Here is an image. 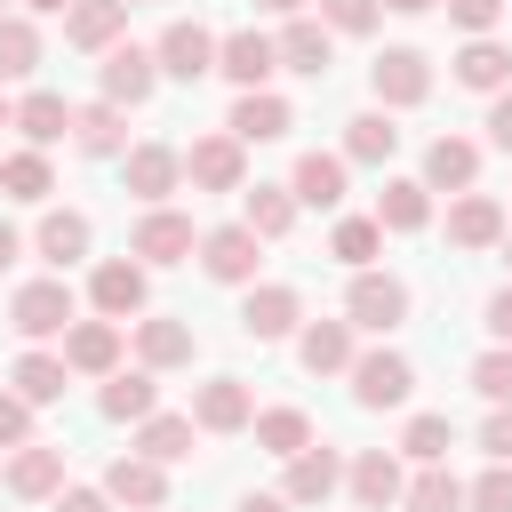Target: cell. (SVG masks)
<instances>
[{"instance_id":"cell-17","label":"cell","mask_w":512,"mask_h":512,"mask_svg":"<svg viewBox=\"0 0 512 512\" xmlns=\"http://www.w3.org/2000/svg\"><path fill=\"white\" fill-rule=\"evenodd\" d=\"M64 368L72 376H112L120 368V320H72L64 328Z\"/></svg>"},{"instance_id":"cell-59","label":"cell","mask_w":512,"mask_h":512,"mask_svg":"<svg viewBox=\"0 0 512 512\" xmlns=\"http://www.w3.org/2000/svg\"><path fill=\"white\" fill-rule=\"evenodd\" d=\"M504 264H512V232H504Z\"/></svg>"},{"instance_id":"cell-36","label":"cell","mask_w":512,"mask_h":512,"mask_svg":"<svg viewBox=\"0 0 512 512\" xmlns=\"http://www.w3.org/2000/svg\"><path fill=\"white\" fill-rule=\"evenodd\" d=\"M248 432H256L264 456H304V448H312V416H304V408H256Z\"/></svg>"},{"instance_id":"cell-9","label":"cell","mask_w":512,"mask_h":512,"mask_svg":"<svg viewBox=\"0 0 512 512\" xmlns=\"http://www.w3.org/2000/svg\"><path fill=\"white\" fill-rule=\"evenodd\" d=\"M216 72H224V80L248 96V88H264V80L280 72V40H272V32H256V24H248V32H224V48H216Z\"/></svg>"},{"instance_id":"cell-38","label":"cell","mask_w":512,"mask_h":512,"mask_svg":"<svg viewBox=\"0 0 512 512\" xmlns=\"http://www.w3.org/2000/svg\"><path fill=\"white\" fill-rule=\"evenodd\" d=\"M192 416H144L136 424V456H152V464H184L192 456Z\"/></svg>"},{"instance_id":"cell-5","label":"cell","mask_w":512,"mask_h":512,"mask_svg":"<svg viewBox=\"0 0 512 512\" xmlns=\"http://www.w3.org/2000/svg\"><path fill=\"white\" fill-rule=\"evenodd\" d=\"M344 320L368 328V336L400 328V320H408V280H392V272H352V288H344Z\"/></svg>"},{"instance_id":"cell-48","label":"cell","mask_w":512,"mask_h":512,"mask_svg":"<svg viewBox=\"0 0 512 512\" xmlns=\"http://www.w3.org/2000/svg\"><path fill=\"white\" fill-rule=\"evenodd\" d=\"M448 16H456L472 40H488V32H496V16H504V0H448Z\"/></svg>"},{"instance_id":"cell-33","label":"cell","mask_w":512,"mask_h":512,"mask_svg":"<svg viewBox=\"0 0 512 512\" xmlns=\"http://www.w3.org/2000/svg\"><path fill=\"white\" fill-rule=\"evenodd\" d=\"M88 240H96V232H88V216H80V208H48V216H40V232H32V248H40L56 272H64V264H80V256H88Z\"/></svg>"},{"instance_id":"cell-23","label":"cell","mask_w":512,"mask_h":512,"mask_svg":"<svg viewBox=\"0 0 512 512\" xmlns=\"http://www.w3.org/2000/svg\"><path fill=\"white\" fill-rule=\"evenodd\" d=\"M336 488H344V456H336V448H304V456H288V480H280L288 504H328Z\"/></svg>"},{"instance_id":"cell-37","label":"cell","mask_w":512,"mask_h":512,"mask_svg":"<svg viewBox=\"0 0 512 512\" xmlns=\"http://www.w3.org/2000/svg\"><path fill=\"white\" fill-rule=\"evenodd\" d=\"M376 248H384V224H376V216H336V232H328V256H336V264L376 272Z\"/></svg>"},{"instance_id":"cell-10","label":"cell","mask_w":512,"mask_h":512,"mask_svg":"<svg viewBox=\"0 0 512 512\" xmlns=\"http://www.w3.org/2000/svg\"><path fill=\"white\" fill-rule=\"evenodd\" d=\"M344 376H352V400H360V408H400V400L416 392V368H408L400 352H360Z\"/></svg>"},{"instance_id":"cell-2","label":"cell","mask_w":512,"mask_h":512,"mask_svg":"<svg viewBox=\"0 0 512 512\" xmlns=\"http://www.w3.org/2000/svg\"><path fill=\"white\" fill-rule=\"evenodd\" d=\"M368 88H376L384 112H408V104L432 96V56H424V48H384V56L368 64Z\"/></svg>"},{"instance_id":"cell-27","label":"cell","mask_w":512,"mask_h":512,"mask_svg":"<svg viewBox=\"0 0 512 512\" xmlns=\"http://www.w3.org/2000/svg\"><path fill=\"white\" fill-rule=\"evenodd\" d=\"M72 144L88 152V160H112V152H128V120H120V104H72Z\"/></svg>"},{"instance_id":"cell-53","label":"cell","mask_w":512,"mask_h":512,"mask_svg":"<svg viewBox=\"0 0 512 512\" xmlns=\"http://www.w3.org/2000/svg\"><path fill=\"white\" fill-rule=\"evenodd\" d=\"M16 256H24V232H16V224H0V272H8Z\"/></svg>"},{"instance_id":"cell-3","label":"cell","mask_w":512,"mask_h":512,"mask_svg":"<svg viewBox=\"0 0 512 512\" xmlns=\"http://www.w3.org/2000/svg\"><path fill=\"white\" fill-rule=\"evenodd\" d=\"M200 248V232H192V216L184 208H144L136 216V232H128V256L152 272V264H184Z\"/></svg>"},{"instance_id":"cell-16","label":"cell","mask_w":512,"mask_h":512,"mask_svg":"<svg viewBox=\"0 0 512 512\" xmlns=\"http://www.w3.org/2000/svg\"><path fill=\"white\" fill-rule=\"evenodd\" d=\"M176 176H184V152H176V144H128V192H136L144 208H168Z\"/></svg>"},{"instance_id":"cell-52","label":"cell","mask_w":512,"mask_h":512,"mask_svg":"<svg viewBox=\"0 0 512 512\" xmlns=\"http://www.w3.org/2000/svg\"><path fill=\"white\" fill-rule=\"evenodd\" d=\"M488 336H496V344H512V288H496V296H488Z\"/></svg>"},{"instance_id":"cell-43","label":"cell","mask_w":512,"mask_h":512,"mask_svg":"<svg viewBox=\"0 0 512 512\" xmlns=\"http://www.w3.org/2000/svg\"><path fill=\"white\" fill-rule=\"evenodd\" d=\"M40 72V32L24 16H0V80H32Z\"/></svg>"},{"instance_id":"cell-35","label":"cell","mask_w":512,"mask_h":512,"mask_svg":"<svg viewBox=\"0 0 512 512\" xmlns=\"http://www.w3.org/2000/svg\"><path fill=\"white\" fill-rule=\"evenodd\" d=\"M240 224H248L256 240H280V232L296 224V192H288V184H256V192H240Z\"/></svg>"},{"instance_id":"cell-28","label":"cell","mask_w":512,"mask_h":512,"mask_svg":"<svg viewBox=\"0 0 512 512\" xmlns=\"http://www.w3.org/2000/svg\"><path fill=\"white\" fill-rule=\"evenodd\" d=\"M448 240H456V248H496V240H504V208H496L488 192H456V200H448Z\"/></svg>"},{"instance_id":"cell-20","label":"cell","mask_w":512,"mask_h":512,"mask_svg":"<svg viewBox=\"0 0 512 512\" xmlns=\"http://www.w3.org/2000/svg\"><path fill=\"white\" fill-rule=\"evenodd\" d=\"M144 264L136 256H112V264H96V280H88V296H96V312L104 320H128V312H144Z\"/></svg>"},{"instance_id":"cell-19","label":"cell","mask_w":512,"mask_h":512,"mask_svg":"<svg viewBox=\"0 0 512 512\" xmlns=\"http://www.w3.org/2000/svg\"><path fill=\"white\" fill-rule=\"evenodd\" d=\"M472 176H480L472 136H432L424 144V192H472Z\"/></svg>"},{"instance_id":"cell-34","label":"cell","mask_w":512,"mask_h":512,"mask_svg":"<svg viewBox=\"0 0 512 512\" xmlns=\"http://www.w3.org/2000/svg\"><path fill=\"white\" fill-rule=\"evenodd\" d=\"M136 360H144V368H184V360H192V328H184L176 312L136 320Z\"/></svg>"},{"instance_id":"cell-61","label":"cell","mask_w":512,"mask_h":512,"mask_svg":"<svg viewBox=\"0 0 512 512\" xmlns=\"http://www.w3.org/2000/svg\"><path fill=\"white\" fill-rule=\"evenodd\" d=\"M0 8H8V0H0Z\"/></svg>"},{"instance_id":"cell-54","label":"cell","mask_w":512,"mask_h":512,"mask_svg":"<svg viewBox=\"0 0 512 512\" xmlns=\"http://www.w3.org/2000/svg\"><path fill=\"white\" fill-rule=\"evenodd\" d=\"M240 512H288V496H248Z\"/></svg>"},{"instance_id":"cell-46","label":"cell","mask_w":512,"mask_h":512,"mask_svg":"<svg viewBox=\"0 0 512 512\" xmlns=\"http://www.w3.org/2000/svg\"><path fill=\"white\" fill-rule=\"evenodd\" d=\"M464 496H472V512H512V464H488Z\"/></svg>"},{"instance_id":"cell-1","label":"cell","mask_w":512,"mask_h":512,"mask_svg":"<svg viewBox=\"0 0 512 512\" xmlns=\"http://www.w3.org/2000/svg\"><path fill=\"white\" fill-rule=\"evenodd\" d=\"M8 328H16L24 344H40V336H64V328H72V288H64V272H48V280H24V288L8 296Z\"/></svg>"},{"instance_id":"cell-11","label":"cell","mask_w":512,"mask_h":512,"mask_svg":"<svg viewBox=\"0 0 512 512\" xmlns=\"http://www.w3.org/2000/svg\"><path fill=\"white\" fill-rule=\"evenodd\" d=\"M296 320H304V296H296V288H280V280L248 288V304H240V336H256V344L296 336Z\"/></svg>"},{"instance_id":"cell-58","label":"cell","mask_w":512,"mask_h":512,"mask_svg":"<svg viewBox=\"0 0 512 512\" xmlns=\"http://www.w3.org/2000/svg\"><path fill=\"white\" fill-rule=\"evenodd\" d=\"M0 128H16V104H8V96H0Z\"/></svg>"},{"instance_id":"cell-30","label":"cell","mask_w":512,"mask_h":512,"mask_svg":"<svg viewBox=\"0 0 512 512\" xmlns=\"http://www.w3.org/2000/svg\"><path fill=\"white\" fill-rule=\"evenodd\" d=\"M456 80L480 88V96H504V88H512V48H504V40H464V48H456Z\"/></svg>"},{"instance_id":"cell-31","label":"cell","mask_w":512,"mask_h":512,"mask_svg":"<svg viewBox=\"0 0 512 512\" xmlns=\"http://www.w3.org/2000/svg\"><path fill=\"white\" fill-rule=\"evenodd\" d=\"M392 152H400V128H392V112H384V104L344 120V160H360V168H384Z\"/></svg>"},{"instance_id":"cell-21","label":"cell","mask_w":512,"mask_h":512,"mask_svg":"<svg viewBox=\"0 0 512 512\" xmlns=\"http://www.w3.org/2000/svg\"><path fill=\"white\" fill-rule=\"evenodd\" d=\"M296 360L312 368V376H344L360 352H352V320H304L296 328Z\"/></svg>"},{"instance_id":"cell-8","label":"cell","mask_w":512,"mask_h":512,"mask_svg":"<svg viewBox=\"0 0 512 512\" xmlns=\"http://www.w3.org/2000/svg\"><path fill=\"white\" fill-rule=\"evenodd\" d=\"M216 48H224V40H216L208 24L176 16V24L160 32V48H152V56H160V72H168V80H208V72H216Z\"/></svg>"},{"instance_id":"cell-12","label":"cell","mask_w":512,"mask_h":512,"mask_svg":"<svg viewBox=\"0 0 512 512\" xmlns=\"http://www.w3.org/2000/svg\"><path fill=\"white\" fill-rule=\"evenodd\" d=\"M192 424H200V432H248V424H256V392H248L240 376H208V384L192 392Z\"/></svg>"},{"instance_id":"cell-55","label":"cell","mask_w":512,"mask_h":512,"mask_svg":"<svg viewBox=\"0 0 512 512\" xmlns=\"http://www.w3.org/2000/svg\"><path fill=\"white\" fill-rule=\"evenodd\" d=\"M264 16H304V0H256Z\"/></svg>"},{"instance_id":"cell-39","label":"cell","mask_w":512,"mask_h":512,"mask_svg":"<svg viewBox=\"0 0 512 512\" xmlns=\"http://www.w3.org/2000/svg\"><path fill=\"white\" fill-rule=\"evenodd\" d=\"M8 384H16V392H24L32 408H40V400H64V384H72V368H64V352H24Z\"/></svg>"},{"instance_id":"cell-60","label":"cell","mask_w":512,"mask_h":512,"mask_svg":"<svg viewBox=\"0 0 512 512\" xmlns=\"http://www.w3.org/2000/svg\"><path fill=\"white\" fill-rule=\"evenodd\" d=\"M128 8H136V0H128Z\"/></svg>"},{"instance_id":"cell-4","label":"cell","mask_w":512,"mask_h":512,"mask_svg":"<svg viewBox=\"0 0 512 512\" xmlns=\"http://www.w3.org/2000/svg\"><path fill=\"white\" fill-rule=\"evenodd\" d=\"M256 264H264V240L248 224H216L200 232V272L224 280V288H256Z\"/></svg>"},{"instance_id":"cell-32","label":"cell","mask_w":512,"mask_h":512,"mask_svg":"<svg viewBox=\"0 0 512 512\" xmlns=\"http://www.w3.org/2000/svg\"><path fill=\"white\" fill-rule=\"evenodd\" d=\"M376 224H384V232H424V224H432V192H424V176H392V184L376 192Z\"/></svg>"},{"instance_id":"cell-45","label":"cell","mask_w":512,"mask_h":512,"mask_svg":"<svg viewBox=\"0 0 512 512\" xmlns=\"http://www.w3.org/2000/svg\"><path fill=\"white\" fill-rule=\"evenodd\" d=\"M376 16H384V0H320L328 32H376Z\"/></svg>"},{"instance_id":"cell-51","label":"cell","mask_w":512,"mask_h":512,"mask_svg":"<svg viewBox=\"0 0 512 512\" xmlns=\"http://www.w3.org/2000/svg\"><path fill=\"white\" fill-rule=\"evenodd\" d=\"M56 512H112V496H104V488H64Z\"/></svg>"},{"instance_id":"cell-14","label":"cell","mask_w":512,"mask_h":512,"mask_svg":"<svg viewBox=\"0 0 512 512\" xmlns=\"http://www.w3.org/2000/svg\"><path fill=\"white\" fill-rule=\"evenodd\" d=\"M328 64H336V32H328L320 16H288V32H280V72L328 80Z\"/></svg>"},{"instance_id":"cell-15","label":"cell","mask_w":512,"mask_h":512,"mask_svg":"<svg viewBox=\"0 0 512 512\" xmlns=\"http://www.w3.org/2000/svg\"><path fill=\"white\" fill-rule=\"evenodd\" d=\"M296 128V112H288V96H272V88H248L240 104H232V120H224V136H240V144H280Z\"/></svg>"},{"instance_id":"cell-44","label":"cell","mask_w":512,"mask_h":512,"mask_svg":"<svg viewBox=\"0 0 512 512\" xmlns=\"http://www.w3.org/2000/svg\"><path fill=\"white\" fill-rule=\"evenodd\" d=\"M472 392H480V400H496V408H512V344H496V352H480V360H472Z\"/></svg>"},{"instance_id":"cell-26","label":"cell","mask_w":512,"mask_h":512,"mask_svg":"<svg viewBox=\"0 0 512 512\" xmlns=\"http://www.w3.org/2000/svg\"><path fill=\"white\" fill-rule=\"evenodd\" d=\"M16 136H24L32 152H48V144H64V136H72V104H64L56 88H32V96L16 104Z\"/></svg>"},{"instance_id":"cell-6","label":"cell","mask_w":512,"mask_h":512,"mask_svg":"<svg viewBox=\"0 0 512 512\" xmlns=\"http://www.w3.org/2000/svg\"><path fill=\"white\" fill-rule=\"evenodd\" d=\"M96 80H104V104H144L152 88H160V56L152 48H136V40H120V48H104V64H96Z\"/></svg>"},{"instance_id":"cell-49","label":"cell","mask_w":512,"mask_h":512,"mask_svg":"<svg viewBox=\"0 0 512 512\" xmlns=\"http://www.w3.org/2000/svg\"><path fill=\"white\" fill-rule=\"evenodd\" d=\"M480 448H488L496 464H512V408H496V416L480 424Z\"/></svg>"},{"instance_id":"cell-18","label":"cell","mask_w":512,"mask_h":512,"mask_svg":"<svg viewBox=\"0 0 512 512\" xmlns=\"http://www.w3.org/2000/svg\"><path fill=\"white\" fill-rule=\"evenodd\" d=\"M104 496H112V504H136V512H160V504H168V472H160L152 456H112V464H104Z\"/></svg>"},{"instance_id":"cell-42","label":"cell","mask_w":512,"mask_h":512,"mask_svg":"<svg viewBox=\"0 0 512 512\" xmlns=\"http://www.w3.org/2000/svg\"><path fill=\"white\" fill-rule=\"evenodd\" d=\"M448 448H456V424H448L440 408L408 416V432H400V456H416V464H448Z\"/></svg>"},{"instance_id":"cell-13","label":"cell","mask_w":512,"mask_h":512,"mask_svg":"<svg viewBox=\"0 0 512 512\" xmlns=\"http://www.w3.org/2000/svg\"><path fill=\"white\" fill-rule=\"evenodd\" d=\"M344 488H352V504H360V512H384V504H400V496H408V480H400V456H392V448H360V456H352V472H344Z\"/></svg>"},{"instance_id":"cell-57","label":"cell","mask_w":512,"mask_h":512,"mask_svg":"<svg viewBox=\"0 0 512 512\" xmlns=\"http://www.w3.org/2000/svg\"><path fill=\"white\" fill-rule=\"evenodd\" d=\"M384 8H400V16H424V8H440V0H384Z\"/></svg>"},{"instance_id":"cell-22","label":"cell","mask_w":512,"mask_h":512,"mask_svg":"<svg viewBox=\"0 0 512 512\" xmlns=\"http://www.w3.org/2000/svg\"><path fill=\"white\" fill-rule=\"evenodd\" d=\"M8 496H24V504L64 496V448H48V440L16 448V456H8Z\"/></svg>"},{"instance_id":"cell-56","label":"cell","mask_w":512,"mask_h":512,"mask_svg":"<svg viewBox=\"0 0 512 512\" xmlns=\"http://www.w3.org/2000/svg\"><path fill=\"white\" fill-rule=\"evenodd\" d=\"M24 8H40V16H72V0H24Z\"/></svg>"},{"instance_id":"cell-29","label":"cell","mask_w":512,"mask_h":512,"mask_svg":"<svg viewBox=\"0 0 512 512\" xmlns=\"http://www.w3.org/2000/svg\"><path fill=\"white\" fill-rule=\"evenodd\" d=\"M112 424H144V416H160V384H152V368H112V384H104V400H96Z\"/></svg>"},{"instance_id":"cell-47","label":"cell","mask_w":512,"mask_h":512,"mask_svg":"<svg viewBox=\"0 0 512 512\" xmlns=\"http://www.w3.org/2000/svg\"><path fill=\"white\" fill-rule=\"evenodd\" d=\"M0 448H32V400L0 392Z\"/></svg>"},{"instance_id":"cell-24","label":"cell","mask_w":512,"mask_h":512,"mask_svg":"<svg viewBox=\"0 0 512 512\" xmlns=\"http://www.w3.org/2000/svg\"><path fill=\"white\" fill-rule=\"evenodd\" d=\"M344 152H304L296 160V176H288V192H296V208H344Z\"/></svg>"},{"instance_id":"cell-25","label":"cell","mask_w":512,"mask_h":512,"mask_svg":"<svg viewBox=\"0 0 512 512\" xmlns=\"http://www.w3.org/2000/svg\"><path fill=\"white\" fill-rule=\"evenodd\" d=\"M120 24H128V0H72L64 40L88 48V56H104V48H120Z\"/></svg>"},{"instance_id":"cell-40","label":"cell","mask_w":512,"mask_h":512,"mask_svg":"<svg viewBox=\"0 0 512 512\" xmlns=\"http://www.w3.org/2000/svg\"><path fill=\"white\" fill-rule=\"evenodd\" d=\"M400 504H408V512H464L472 496H464V480H456L448 464H424V472L408 480V496H400Z\"/></svg>"},{"instance_id":"cell-7","label":"cell","mask_w":512,"mask_h":512,"mask_svg":"<svg viewBox=\"0 0 512 512\" xmlns=\"http://www.w3.org/2000/svg\"><path fill=\"white\" fill-rule=\"evenodd\" d=\"M184 176H192V192H240L248 144H240V136H192V144H184Z\"/></svg>"},{"instance_id":"cell-41","label":"cell","mask_w":512,"mask_h":512,"mask_svg":"<svg viewBox=\"0 0 512 512\" xmlns=\"http://www.w3.org/2000/svg\"><path fill=\"white\" fill-rule=\"evenodd\" d=\"M0 192H8V200H48V192H56L48 152H32V144H24V152H8V160H0Z\"/></svg>"},{"instance_id":"cell-50","label":"cell","mask_w":512,"mask_h":512,"mask_svg":"<svg viewBox=\"0 0 512 512\" xmlns=\"http://www.w3.org/2000/svg\"><path fill=\"white\" fill-rule=\"evenodd\" d=\"M480 128H488V144H496V152H512V88H504V96H488V120H480Z\"/></svg>"}]
</instances>
